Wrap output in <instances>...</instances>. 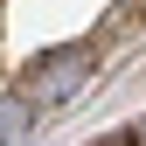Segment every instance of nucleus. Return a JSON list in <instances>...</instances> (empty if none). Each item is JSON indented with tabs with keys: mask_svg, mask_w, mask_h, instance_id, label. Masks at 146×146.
I'll list each match as a JSON object with an SVG mask.
<instances>
[{
	"mask_svg": "<svg viewBox=\"0 0 146 146\" xmlns=\"http://www.w3.org/2000/svg\"><path fill=\"white\" fill-rule=\"evenodd\" d=\"M90 56L84 49H56V56H35V70H28V98H63V90H77V70H84Z\"/></svg>",
	"mask_w": 146,
	"mask_h": 146,
	"instance_id": "obj_1",
	"label": "nucleus"
},
{
	"mask_svg": "<svg viewBox=\"0 0 146 146\" xmlns=\"http://www.w3.org/2000/svg\"><path fill=\"white\" fill-rule=\"evenodd\" d=\"M139 146H146V139H139Z\"/></svg>",
	"mask_w": 146,
	"mask_h": 146,
	"instance_id": "obj_2",
	"label": "nucleus"
}]
</instances>
